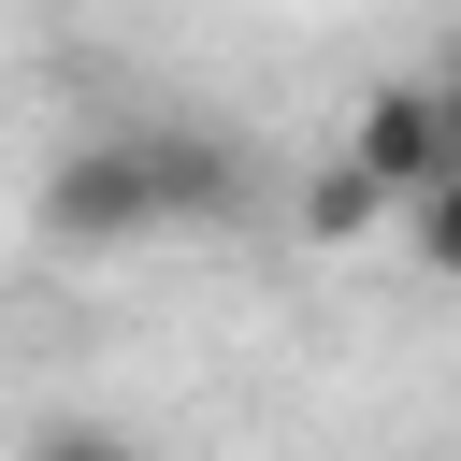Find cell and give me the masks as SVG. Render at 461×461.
<instances>
[{
  "instance_id": "obj_1",
  "label": "cell",
  "mask_w": 461,
  "mask_h": 461,
  "mask_svg": "<svg viewBox=\"0 0 461 461\" xmlns=\"http://www.w3.org/2000/svg\"><path fill=\"white\" fill-rule=\"evenodd\" d=\"M43 245L58 259H115V245H158V187H144V130H86L58 173H43Z\"/></svg>"
},
{
  "instance_id": "obj_2",
  "label": "cell",
  "mask_w": 461,
  "mask_h": 461,
  "mask_svg": "<svg viewBox=\"0 0 461 461\" xmlns=\"http://www.w3.org/2000/svg\"><path fill=\"white\" fill-rule=\"evenodd\" d=\"M346 173H375L389 202H447V187H461V115H447V86H432V72L360 86V115H346Z\"/></svg>"
},
{
  "instance_id": "obj_3",
  "label": "cell",
  "mask_w": 461,
  "mask_h": 461,
  "mask_svg": "<svg viewBox=\"0 0 461 461\" xmlns=\"http://www.w3.org/2000/svg\"><path fill=\"white\" fill-rule=\"evenodd\" d=\"M130 130H144L158 230H230V216H245V144H230V130H187V115H130Z\"/></svg>"
},
{
  "instance_id": "obj_4",
  "label": "cell",
  "mask_w": 461,
  "mask_h": 461,
  "mask_svg": "<svg viewBox=\"0 0 461 461\" xmlns=\"http://www.w3.org/2000/svg\"><path fill=\"white\" fill-rule=\"evenodd\" d=\"M375 230H389V187L346 173V158H317L303 173V245H375Z\"/></svg>"
},
{
  "instance_id": "obj_5",
  "label": "cell",
  "mask_w": 461,
  "mask_h": 461,
  "mask_svg": "<svg viewBox=\"0 0 461 461\" xmlns=\"http://www.w3.org/2000/svg\"><path fill=\"white\" fill-rule=\"evenodd\" d=\"M29 461H144V432H115V418H43Z\"/></svg>"
}]
</instances>
